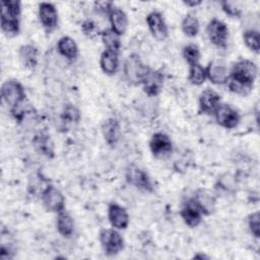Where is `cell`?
<instances>
[{
	"mask_svg": "<svg viewBox=\"0 0 260 260\" xmlns=\"http://www.w3.org/2000/svg\"><path fill=\"white\" fill-rule=\"evenodd\" d=\"M20 13L21 4L19 1H1V30L6 37L12 38L19 32Z\"/></svg>",
	"mask_w": 260,
	"mask_h": 260,
	"instance_id": "6da1fadb",
	"label": "cell"
},
{
	"mask_svg": "<svg viewBox=\"0 0 260 260\" xmlns=\"http://www.w3.org/2000/svg\"><path fill=\"white\" fill-rule=\"evenodd\" d=\"M3 102L9 106L10 111L21 107L25 100V91L22 84L16 79L6 80L1 86Z\"/></svg>",
	"mask_w": 260,
	"mask_h": 260,
	"instance_id": "7a4b0ae2",
	"label": "cell"
},
{
	"mask_svg": "<svg viewBox=\"0 0 260 260\" xmlns=\"http://www.w3.org/2000/svg\"><path fill=\"white\" fill-rule=\"evenodd\" d=\"M258 74L257 65L251 60H240L236 62L231 71H230V79L235 81L253 85L254 81Z\"/></svg>",
	"mask_w": 260,
	"mask_h": 260,
	"instance_id": "3957f363",
	"label": "cell"
},
{
	"mask_svg": "<svg viewBox=\"0 0 260 260\" xmlns=\"http://www.w3.org/2000/svg\"><path fill=\"white\" fill-rule=\"evenodd\" d=\"M149 68L144 65L135 54L130 55L124 63L125 79L131 84H141L149 72Z\"/></svg>",
	"mask_w": 260,
	"mask_h": 260,
	"instance_id": "277c9868",
	"label": "cell"
},
{
	"mask_svg": "<svg viewBox=\"0 0 260 260\" xmlns=\"http://www.w3.org/2000/svg\"><path fill=\"white\" fill-rule=\"evenodd\" d=\"M101 246L108 256H115L124 249V239L116 229H104L100 233Z\"/></svg>",
	"mask_w": 260,
	"mask_h": 260,
	"instance_id": "5b68a950",
	"label": "cell"
},
{
	"mask_svg": "<svg viewBox=\"0 0 260 260\" xmlns=\"http://www.w3.org/2000/svg\"><path fill=\"white\" fill-rule=\"evenodd\" d=\"M41 198L47 211L58 214L65 210V197L62 192L53 185H49L43 190Z\"/></svg>",
	"mask_w": 260,
	"mask_h": 260,
	"instance_id": "8992f818",
	"label": "cell"
},
{
	"mask_svg": "<svg viewBox=\"0 0 260 260\" xmlns=\"http://www.w3.org/2000/svg\"><path fill=\"white\" fill-rule=\"evenodd\" d=\"M206 34L212 45L220 49L226 48L229 41V28L222 20L212 18L206 26Z\"/></svg>",
	"mask_w": 260,
	"mask_h": 260,
	"instance_id": "52a82bcc",
	"label": "cell"
},
{
	"mask_svg": "<svg viewBox=\"0 0 260 260\" xmlns=\"http://www.w3.org/2000/svg\"><path fill=\"white\" fill-rule=\"evenodd\" d=\"M216 123L225 128V129H234L240 123V114L239 112L233 108L231 105L221 104L217 107L213 114Z\"/></svg>",
	"mask_w": 260,
	"mask_h": 260,
	"instance_id": "ba28073f",
	"label": "cell"
},
{
	"mask_svg": "<svg viewBox=\"0 0 260 260\" xmlns=\"http://www.w3.org/2000/svg\"><path fill=\"white\" fill-rule=\"evenodd\" d=\"M126 179L129 184L136 187L139 190L145 192H152L154 190L153 183L148 174L136 166L128 167L126 171Z\"/></svg>",
	"mask_w": 260,
	"mask_h": 260,
	"instance_id": "9c48e42d",
	"label": "cell"
},
{
	"mask_svg": "<svg viewBox=\"0 0 260 260\" xmlns=\"http://www.w3.org/2000/svg\"><path fill=\"white\" fill-rule=\"evenodd\" d=\"M149 148L154 157L166 158L173 152V142L167 134L156 132L150 138Z\"/></svg>",
	"mask_w": 260,
	"mask_h": 260,
	"instance_id": "30bf717a",
	"label": "cell"
},
{
	"mask_svg": "<svg viewBox=\"0 0 260 260\" xmlns=\"http://www.w3.org/2000/svg\"><path fill=\"white\" fill-rule=\"evenodd\" d=\"M39 19L46 32L51 34L58 25V12L53 3L42 2L39 5Z\"/></svg>",
	"mask_w": 260,
	"mask_h": 260,
	"instance_id": "8fae6325",
	"label": "cell"
},
{
	"mask_svg": "<svg viewBox=\"0 0 260 260\" xmlns=\"http://www.w3.org/2000/svg\"><path fill=\"white\" fill-rule=\"evenodd\" d=\"M181 217L189 228H196L202 220V211L194 198L188 199L182 206L180 211Z\"/></svg>",
	"mask_w": 260,
	"mask_h": 260,
	"instance_id": "7c38bea8",
	"label": "cell"
},
{
	"mask_svg": "<svg viewBox=\"0 0 260 260\" xmlns=\"http://www.w3.org/2000/svg\"><path fill=\"white\" fill-rule=\"evenodd\" d=\"M146 23L152 37L155 40L162 42L168 38L169 36L168 26L160 12L158 11L149 12L146 16Z\"/></svg>",
	"mask_w": 260,
	"mask_h": 260,
	"instance_id": "4fadbf2b",
	"label": "cell"
},
{
	"mask_svg": "<svg viewBox=\"0 0 260 260\" xmlns=\"http://www.w3.org/2000/svg\"><path fill=\"white\" fill-rule=\"evenodd\" d=\"M206 69V77L210 80L211 83L216 85H221L228 83L230 79V70L225 64L218 60L211 61Z\"/></svg>",
	"mask_w": 260,
	"mask_h": 260,
	"instance_id": "5bb4252c",
	"label": "cell"
},
{
	"mask_svg": "<svg viewBox=\"0 0 260 260\" xmlns=\"http://www.w3.org/2000/svg\"><path fill=\"white\" fill-rule=\"evenodd\" d=\"M108 218L111 225L118 231L127 229L129 224V214L127 210L115 202L109 205Z\"/></svg>",
	"mask_w": 260,
	"mask_h": 260,
	"instance_id": "9a60e30c",
	"label": "cell"
},
{
	"mask_svg": "<svg viewBox=\"0 0 260 260\" xmlns=\"http://www.w3.org/2000/svg\"><path fill=\"white\" fill-rule=\"evenodd\" d=\"M199 109L205 115H213L217 107L220 105V94L215 90L206 88L199 95Z\"/></svg>",
	"mask_w": 260,
	"mask_h": 260,
	"instance_id": "2e32d148",
	"label": "cell"
},
{
	"mask_svg": "<svg viewBox=\"0 0 260 260\" xmlns=\"http://www.w3.org/2000/svg\"><path fill=\"white\" fill-rule=\"evenodd\" d=\"M143 90L149 96L157 95L164 85V74L158 70H149L143 82Z\"/></svg>",
	"mask_w": 260,
	"mask_h": 260,
	"instance_id": "e0dca14e",
	"label": "cell"
},
{
	"mask_svg": "<svg viewBox=\"0 0 260 260\" xmlns=\"http://www.w3.org/2000/svg\"><path fill=\"white\" fill-rule=\"evenodd\" d=\"M59 54L68 61H74L78 57V46L74 39L69 36H64L57 43Z\"/></svg>",
	"mask_w": 260,
	"mask_h": 260,
	"instance_id": "ac0fdd59",
	"label": "cell"
},
{
	"mask_svg": "<svg viewBox=\"0 0 260 260\" xmlns=\"http://www.w3.org/2000/svg\"><path fill=\"white\" fill-rule=\"evenodd\" d=\"M109 20L111 29L118 36H122L126 32L128 27V17L122 9L114 7L109 14Z\"/></svg>",
	"mask_w": 260,
	"mask_h": 260,
	"instance_id": "d6986e66",
	"label": "cell"
},
{
	"mask_svg": "<svg viewBox=\"0 0 260 260\" xmlns=\"http://www.w3.org/2000/svg\"><path fill=\"white\" fill-rule=\"evenodd\" d=\"M100 66L106 75L112 76L116 74L119 68V53L105 50L101 55Z\"/></svg>",
	"mask_w": 260,
	"mask_h": 260,
	"instance_id": "ffe728a7",
	"label": "cell"
},
{
	"mask_svg": "<svg viewBox=\"0 0 260 260\" xmlns=\"http://www.w3.org/2000/svg\"><path fill=\"white\" fill-rule=\"evenodd\" d=\"M102 132L106 142L115 146L120 139V125L116 119H108L102 125Z\"/></svg>",
	"mask_w": 260,
	"mask_h": 260,
	"instance_id": "44dd1931",
	"label": "cell"
},
{
	"mask_svg": "<svg viewBox=\"0 0 260 260\" xmlns=\"http://www.w3.org/2000/svg\"><path fill=\"white\" fill-rule=\"evenodd\" d=\"M21 64L27 69H35L38 65V49L32 45H22L18 50Z\"/></svg>",
	"mask_w": 260,
	"mask_h": 260,
	"instance_id": "7402d4cb",
	"label": "cell"
},
{
	"mask_svg": "<svg viewBox=\"0 0 260 260\" xmlns=\"http://www.w3.org/2000/svg\"><path fill=\"white\" fill-rule=\"evenodd\" d=\"M56 228L58 233L64 238H69L74 232V220L72 216L65 210L57 214Z\"/></svg>",
	"mask_w": 260,
	"mask_h": 260,
	"instance_id": "603a6c76",
	"label": "cell"
},
{
	"mask_svg": "<svg viewBox=\"0 0 260 260\" xmlns=\"http://www.w3.org/2000/svg\"><path fill=\"white\" fill-rule=\"evenodd\" d=\"M193 198L195 199L196 203L200 207L203 215L210 214L213 211L215 200L213 195L207 190H199L195 195V197Z\"/></svg>",
	"mask_w": 260,
	"mask_h": 260,
	"instance_id": "cb8c5ba5",
	"label": "cell"
},
{
	"mask_svg": "<svg viewBox=\"0 0 260 260\" xmlns=\"http://www.w3.org/2000/svg\"><path fill=\"white\" fill-rule=\"evenodd\" d=\"M34 145L36 149L46 156H53L54 147L50 135L46 133H39L34 138Z\"/></svg>",
	"mask_w": 260,
	"mask_h": 260,
	"instance_id": "d4e9b609",
	"label": "cell"
},
{
	"mask_svg": "<svg viewBox=\"0 0 260 260\" xmlns=\"http://www.w3.org/2000/svg\"><path fill=\"white\" fill-rule=\"evenodd\" d=\"M101 38H102L103 44L105 46V50L119 53L120 48H121L120 36H118L116 32H114L111 28H108V29H105L102 31Z\"/></svg>",
	"mask_w": 260,
	"mask_h": 260,
	"instance_id": "484cf974",
	"label": "cell"
},
{
	"mask_svg": "<svg viewBox=\"0 0 260 260\" xmlns=\"http://www.w3.org/2000/svg\"><path fill=\"white\" fill-rule=\"evenodd\" d=\"M199 27H200V25H199L198 18L191 13L187 14L183 18L182 23H181L182 31L188 38H195L199 32Z\"/></svg>",
	"mask_w": 260,
	"mask_h": 260,
	"instance_id": "4316f807",
	"label": "cell"
},
{
	"mask_svg": "<svg viewBox=\"0 0 260 260\" xmlns=\"http://www.w3.org/2000/svg\"><path fill=\"white\" fill-rule=\"evenodd\" d=\"M206 69L200 63H196L189 66L188 80L193 85H201L206 80Z\"/></svg>",
	"mask_w": 260,
	"mask_h": 260,
	"instance_id": "83f0119b",
	"label": "cell"
},
{
	"mask_svg": "<svg viewBox=\"0 0 260 260\" xmlns=\"http://www.w3.org/2000/svg\"><path fill=\"white\" fill-rule=\"evenodd\" d=\"M243 40L246 47L255 54L260 52V41H259V31L257 29H247L243 34Z\"/></svg>",
	"mask_w": 260,
	"mask_h": 260,
	"instance_id": "f1b7e54d",
	"label": "cell"
},
{
	"mask_svg": "<svg viewBox=\"0 0 260 260\" xmlns=\"http://www.w3.org/2000/svg\"><path fill=\"white\" fill-rule=\"evenodd\" d=\"M182 56L184 60L190 65L199 63L200 59V51L197 45L195 44H188L183 48Z\"/></svg>",
	"mask_w": 260,
	"mask_h": 260,
	"instance_id": "f546056e",
	"label": "cell"
},
{
	"mask_svg": "<svg viewBox=\"0 0 260 260\" xmlns=\"http://www.w3.org/2000/svg\"><path fill=\"white\" fill-rule=\"evenodd\" d=\"M228 86L230 91H232L235 94L241 95V96H246L248 95L252 89H253V85H248V84H244L238 81H235L233 79H229L228 81Z\"/></svg>",
	"mask_w": 260,
	"mask_h": 260,
	"instance_id": "4dcf8cb0",
	"label": "cell"
},
{
	"mask_svg": "<svg viewBox=\"0 0 260 260\" xmlns=\"http://www.w3.org/2000/svg\"><path fill=\"white\" fill-rule=\"evenodd\" d=\"M62 120L66 123H77L80 120V112L73 105H67L62 112Z\"/></svg>",
	"mask_w": 260,
	"mask_h": 260,
	"instance_id": "1f68e13d",
	"label": "cell"
},
{
	"mask_svg": "<svg viewBox=\"0 0 260 260\" xmlns=\"http://www.w3.org/2000/svg\"><path fill=\"white\" fill-rule=\"evenodd\" d=\"M81 29H82L83 34L89 39H95L96 37L101 36V34H102V31L99 28V25L92 19L84 20L81 24Z\"/></svg>",
	"mask_w": 260,
	"mask_h": 260,
	"instance_id": "d6a6232c",
	"label": "cell"
},
{
	"mask_svg": "<svg viewBox=\"0 0 260 260\" xmlns=\"http://www.w3.org/2000/svg\"><path fill=\"white\" fill-rule=\"evenodd\" d=\"M248 226H249L250 233L256 239H258L260 237V213H259V211H255L249 215Z\"/></svg>",
	"mask_w": 260,
	"mask_h": 260,
	"instance_id": "836d02e7",
	"label": "cell"
},
{
	"mask_svg": "<svg viewBox=\"0 0 260 260\" xmlns=\"http://www.w3.org/2000/svg\"><path fill=\"white\" fill-rule=\"evenodd\" d=\"M222 10L225 12L231 17H240L242 14L241 9L237 6L235 2H230V1H222L221 3Z\"/></svg>",
	"mask_w": 260,
	"mask_h": 260,
	"instance_id": "e575fe53",
	"label": "cell"
},
{
	"mask_svg": "<svg viewBox=\"0 0 260 260\" xmlns=\"http://www.w3.org/2000/svg\"><path fill=\"white\" fill-rule=\"evenodd\" d=\"M114 4L111 1H98L93 3V8L96 12L102 14H110L112 9L114 8Z\"/></svg>",
	"mask_w": 260,
	"mask_h": 260,
	"instance_id": "d590c367",
	"label": "cell"
},
{
	"mask_svg": "<svg viewBox=\"0 0 260 260\" xmlns=\"http://www.w3.org/2000/svg\"><path fill=\"white\" fill-rule=\"evenodd\" d=\"M183 3L189 7H196V6L200 5L202 3V1H200V0H184Z\"/></svg>",
	"mask_w": 260,
	"mask_h": 260,
	"instance_id": "8d00e7d4",
	"label": "cell"
}]
</instances>
